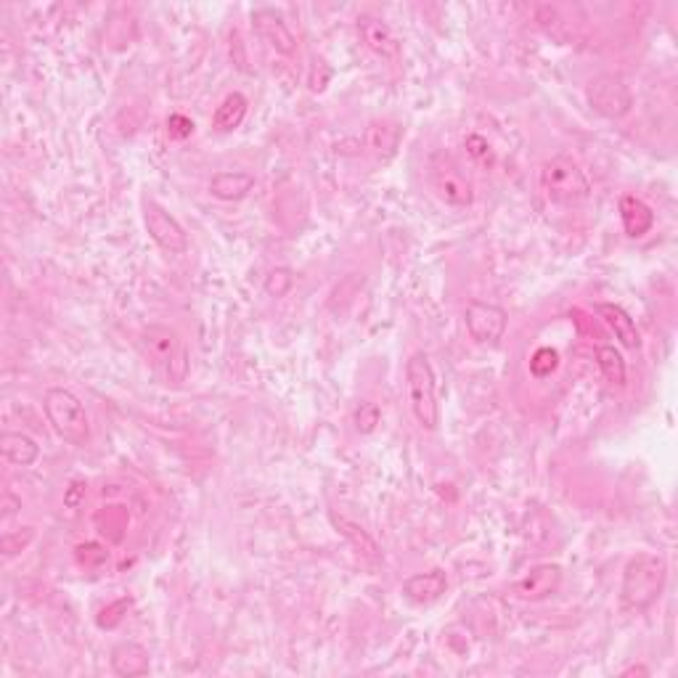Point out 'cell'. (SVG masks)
Wrapping results in <instances>:
<instances>
[{
  "label": "cell",
  "instance_id": "obj_1",
  "mask_svg": "<svg viewBox=\"0 0 678 678\" xmlns=\"http://www.w3.org/2000/svg\"><path fill=\"white\" fill-rule=\"evenodd\" d=\"M668 583V562L660 554L639 551L628 559L620 583V604L626 612H647L660 602Z\"/></svg>",
  "mask_w": 678,
  "mask_h": 678
},
{
  "label": "cell",
  "instance_id": "obj_2",
  "mask_svg": "<svg viewBox=\"0 0 678 678\" xmlns=\"http://www.w3.org/2000/svg\"><path fill=\"white\" fill-rule=\"evenodd\" d=\"M141 347L151 366L162 374L167 385H181L189 377L191 353L186 339L170 326L151 324L141 332Z\"/></svg>",
  "mask_w": 678,
  "mask_h": 678
},
{
  "label": "cell",
  "instance_id": "obj_3",
  "mask_svg": "<svg viewBox=\"0 0 678 678\" xmlns=\"http://www.w3.org/2000/svg\"><path fill=\"white\" fill-rule=\"evenodd\" d=\"M406 395L414 422L424 432H435L440 424V403H437V379L430 355L424 350L408 355L406 361Z\"/></svg>",
  "mask_w": 678,
  "mask_h": 678
},
{
  "label": "cell",
  "instance_id": "obj_4",
  "mask_svg": "<svg viewBox=\"0 0 678 678\" xmlns=\"http://www.w3.org/2000/svg\"><path fill=\"white\" fill-rule=\"evenodd\" d=\"M538 189L546 196V202L557 204V207H575L591 196V183H588L583 167L565 154L543 162L541 173H538Z\"/></svg>",
  "mask_w": 678,
  "mask_h": 678
},
{
  "label": "cell",
  "instance_id": "obj_5",
  "mask_svg": "<svg viewBox=\"0 0 678 678\" xmlns=\"http://www.w3.org/2000/svg\"><path fill=\"white\" fill-rule=\"evenodd\" d=\"M43 414L51 430L67 445H85L91 440V419L85 411L83 400L67 387H51L43 395Z\"/></svg>",
  "mask_w": 678,
  "mask_h": 678
},
{
  "label": "cell",
  "instance_id": "obj_6",
  "mask_svg": "<svg viewBox=\"0 0 678 678\" xmlns=\"http://www.w3.org/2000/svg\"><path fill=\"white\" fill-rule=\"evenodd\" d=\"M141 212H144L146 234L165 255L181 257L189 252V234H186V228L181 226V220L175 218L173 212L162 207L157 199H144Z\"/></svg>",
  "mask_w": 678,
  "mask_h": 678
},
{
  "label": "cell",
  "instance_id": "obj_7",
  "mask_svg": "<svg viewBox=\"0 0 678 678\" xmlns=\"http://www.w3.org/2000/svg\"><path fill=\"white\" fill-rule=\"evenodd\" d=\"M586 98L596 114L607 120H623L633 109V93L620 75H599L586 88Z\"/></svg>",
  "mask_w": 678,
  "mask_h": 678
},
{
  "label": "cell",
  "instance_id": "obj_8",
  "mask_svg": "<svg viewBox=\"0 0 678 678\" xmlns=\"http://www.w3.org/2000/svg\"><path fill=\"white\" fill-rule=\"evenodd\" d=\"M464 324H467V332L475 345L496 347L504 339L509 316L496 302L469 300L464 308Z\"/></svg>",
  "mask_w": 678,
  "mask_h": 678
},
{
  "label": "cell",
  "instance_id": "obj_9",
  "mask_svg": "<svg viewBox=\"0 0 678 678\" xmlns=\"http://www.w3.org/2000/svg\"><path fill=\"white\" fill-rule=\"evenodd\" d=\"M430 183L445 204L451 207H469L475 202V189L467 175L461 173V167L445 154H437L430 162Z\"/></svg>",
  "mask_w": 678,
  "mask_h": 678
},
{
  "label": "cell",
  "instance_id": "obj_10",
  "mask_svg": "<svg viewBox=\"0 0 678 678\" xmlns=\"http://www.w3.org/2000/svg\"><path fill=\"white\" fill-rule=\"evenodd\" d=\"M252 30L260 35L263 43H268L271 51H276L279 56H287L292 59L297 53V35L292 32V27L287 24V19L273 11V8H257L252 11Z\"/></svg>",
  "mask_w": 678,
  "mask_h": 678
},
{
  "label": "cell",
  "instance_id": "obj_11",
  "mask_svg": "<svg viewBox=\"0 0 678 678\" xmlns=\"http://www.w3.org/2000/svg\"><path fill=\"white\" fill-rule=\"evenodd\" d=\"M358 38L377 59L387 61V64H398L400 56H403L398 35L392 32V27L385 19H379L374 14L358 16Z\"/></svg>",
  "mask_w": 678,
  "mask_h": 678
},
{
  "label": "cell",
  "instance_id": "obj_12",
  "mask_svg": "<svg viewBox=\"0 0 678 678\" xmlns=\"http://www.w3.org/2000/svg\"><path fill=\"white\" fill-rule=\"evenodd\" d=\"M562 578H565L562 567L554 565V562H541V565L530 567L528 573L514 583L512 594L522 602H543V599L557 594Z\"/></svg>",
  "mask_w": 678,
  "mask_h": 678
},
{
  "label": "cell",
  "instance_id": "obj_13",
  "mask_svg": "<svg viewBox=\"0 0 678 678\" xmlns=\"http://www.w3.org/2000/svg\"><path fill=\"white\" fill-rule=\"evenodd\" d=\"M448 591V575L445 570L435 567V570H427V573H416L411 578L403 581L400 586V594L403 599L416 607H427V604H435L437 599H443V594Z\"/></svg>",
  "mask_w": 678,
  "mask_h": 678
},
{
  "label": "cell",
  "instance_id": "obj_14",
  "mask_svg": "<svg viewBox=\"0 0 678 678\" xmlns=\"http://www.w3.org/2000/svg\"><path fill=\"white\" fill-rule=\"evenodd\" d=\"M594 310L596 316L604 321V326L615 334V339H618L620 345L626 347V350H633V353L641 350L639 326H636V321H633L631 313H628L626 308H620L615 302H599Z\"/></svg>",
  "mask_w": 678,
  "mask_h": 678
},
{
  "label": "cell",
  "instance_id": "obj_15",
  "mask_svg": "<svg viewBox=\"0 0 678 678\" xmlns=\"http://www.w3.org/2000/svg\"><path fill=\"white\" fill-rule=\"evenodd\" d=\"M112 673L120 678H141L151 671V657L149 649L136 644V641H122L112 649L109 657Z\"/></svg>",
  "mask_w": 678,
  "mask_h": 678
},
{
  "label": "cell",
  "instance_id": "obj_16",
  "mask_svg": "<svg viewBox=\"0 0 678 678\" xmlns=\"http://www.w3.org/2000/svg\"><path fill=\"white\" fill-rule=\"evenodd\" d=\"M255 175L247 170H220L210 178V194L220 202H242L255 191Z\"/></svg>",
  "mask_w": 678,
  "mask_h": 678
},
{
  "label": "cell",
  "instance_id": "obj_17",
  "mask_svg": "<svg viewBox=\"0 0 678 678\" xmlns=\"http://www.w3.org/2000/svg\"><path fill=\"white\" fill-rule=\"evenodd\" d=\"M618 210L623 231H626V236H631V239L647 236L649 231H652V226H655V212H652V207H649L644 199H639V196L633 194L620 196Z\"/></svg>",
  "mask_w": 678,
  "mask_h": 678
},
{
  "label": "cell",
  "instance_id": "obj_18",
  "mask_svg": "<svg viewBox=\"0 0 678 678\" xmlns=\"http://www.w3.org/2000/svg\"><path fill=\"white\" fill-rule=\"evenodd\" d=\"M249 112V98L242 91H231L212 112V128L218 133H234L242 128V122L247 120Z\"/></svg>",
  "mask_w": 678,
  "mask_h": 678
},
{
  "label": "cell",
  "instance_id": "obj_19",
  "mask_svg": "<svg viewBox=\"0 0 678 678\" xmlns=\"http://www.w3.org/2000/svg\"><path fill=\"white\" fill-rule=\"evenodd\" d=\"M0 453L11 467H32L40 459V445L24 432H3Z\"/></svg>",
  "mask_w": 678,
  "mask_h": 678
},
{
  "label": "cell",
  "instance_id": "obj_20",
  "mask_svg": "<svg viewBox=\"0 0 678 678\" xmlns=\"http://www.w3.org/2000/svg\"><path fill=\"white\" fill-rule=\"evenodd\" d=\"M400 144V128L392 122H371L363 133V146L377 159H390Z\"/></svg>",
  "mask_w": 678,
  "mask_h": 678
},
{
  "label": "cell",
  "instance_id": "obj_21",
  "mask_svg": "<svg viewBox=\"0 0 678 678\" xmlns=\"http://www.w3.org/2000/svg\"><path fill=\"white\" fill-rule=\"evenodd\" d=\"M596 363H599L602 377L607 379L612 387H626L628 366H626V358H623V353H620L618 347L615 345L596 347Z\"/></svg>",
  "mask_w": 678,
  "mask_h": 678
},
{
  "label": "cell",
  "instance_id": "obj_22",
  "mask_svg": "<svg viewBox=\"0 0 678 678\" xmlns=\"http://www.w3.org/2000/svg\"><path fill=\"white\" fill-rule=\"evenodd\" d=\"M337 528L342 530V535H345V538H350V541H353V546L358 549V554H363L366 559H379L377 541H374V538H371V535L361 528V525H355V522L345 520V517H339Z\"/></svg>",
  "mask_w": 678,
  "mask_h": 678
},
{
  "label": "cell",
  "instance_id": "obj_23",
  "mask_svg": "<svg viewBox=\"0 0 678 678\" xmlns=\"http://www.w3.org/2000/svg\"><path fill=\"white\" fill-rule=\"evenodd\" d=\"M32 538H35V530H32V528L8 530V533L0 538V551H3V557H6V559L19 557V554H22V551L30 546Z\"/></svg>",
  "mask_w": 678,
  "mask_h": 678
},
{
  "label": "cell",
  "instance_id": "obj_24",
  "mask_svg": "<svg viewBox=\"0 0 678 678\" xmlns=\"http://www.w3.org/2000/svg\"><path fill=\"white\" fill-rule=\"evenodd\" d=\"M464 146H467V154L472 159H475L477 165L490 167V165H493V162H496L493 146H490L488 138H483V136H480V133H469V136L464 138Z\"/></svg>",
  "mask_w": 678,
  "mask_h": 678
},
{
  "label": "cell",
  "instance_id": "obj_25",
  "mask_svg": "<svg viewBox=\"0 0 678 678\" xmlns=\"http://www.w3.org/2000/svg\"><path fill=\"white\" fill-rule=\"evenodd\" d=\"M265 294H271V297H287L289 289L294 287V273L289 268H273L265 276Z\"/></svg>",
  "mask_w": 678,
  "mask_h": 678
},
{
  "label": "cell",
  "instance_id": "obj_26",
  "mask_svg": "<svg viewBox=\"0 0 678 678\" xmlns=\"http://www.w3.org/2000/svg\"><path fill=\"white\" fill-rule=\"evenodd\" d=\"M559 366V353L557 350H551V347H538L530 358V371H533L535 377H549L551 371H557Z\"/></svg>",
  "mask_w": 678,
  "mask_h": 678
},
{
  "label": "cell",
  "instance_id": "obj_27",
  "mask_svg": "<svg viewBox=\"0 0 678 678\" xmlns=\"http://www.w3.org/2000/svg\"><path fill=\"white\" fill-rule=\"evenodd\" d=\"M379 419H382V414H379V408L371 403V400H361V406L355 408V427H358V432H363V435H369V432L377 430Z\"/></svg>",
  "mask_w": 678,
  "mask_h": 678
},
{
  "label": "cell",
  "instance_id": "obj_28",
  "mask_svg": "<svg viewBox=\"0 0 678 678\" xmlns=\"http://www.w3.org/2000/svg\"><path fill=\"white\" fill-rule=\"evenodd\" d=\"M167 133H170V138H175V141H186V138L194 133V120L186 117V114H170V117H167Z\"/></svg>",
  "mask_w": 678,
  "mask_h": 678
},
{
  "label": "cell",
  "instance_id": "obj_29",
  "mask_svg": "<svg viewBox=\"0 0 678 678\" xmlns=\"http://www.w3.org/2000/svg\"><path fill=\"white\" fill-rule=\"evenodd\" d=\"M3 509H6V512H3V517H11V514L16 512V509H22V501H16L14 496H11V493H3Z\"/></svg>",
  "mask_w": 678,
  "mask_h": 678
},
{
  "label": "cell",
  "instance_id": "obj_30",
  "mask_svg": "<svg viewBox=\"0 0 678 678\" xmlns=\"http://www.w3.org/2000/svg\"><path fill=\"white\" fill-rule=\"evenodd\" d=\"M633 673H649V671H647V668H641V665H633V668L623 671V676H633Z\"/></svg>",
  "mask_w": 678,
  "mask_h": 678
}]
</instances>
